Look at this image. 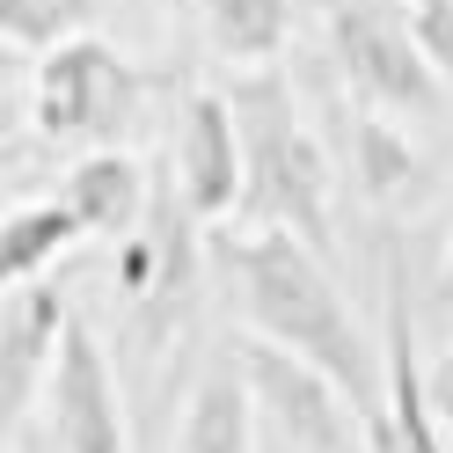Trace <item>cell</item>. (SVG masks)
Listing matches in <instances>:
<instances>
[{"label": "cell", "instance_id": "14", "mask_svg": "<svg viewBox=\"0 0 453 453\" xmlns=\"http://www.w3.org/2000/svg\"><path fill=\"white\" fill-rule=\"evenodd\" d=\"M73 242H88V226H81V212L66 205V197L15 205L8 226H0V278H8V286H30V278H44Z\"/></svg>", "mask_w": 453, "mask_h": 453}, {"label": "cell", "instance_id": "6", "mask_svg": "<svg viewBox=\"0 0 453 453\" xmlns=\"http://www.w3.org/2000/svg\"><path fill=\"white\" fill-rule=\"evenodd\" d=\"M190 226H205L190 212L183 183H161L154 190V212L132 242H118V300L132 307V322L161 336L176 322V307L190 300V271H197V249H190Z\"/></svg>", "mask_w": 453, "mask_h": 453}, {"label": "cell", "instance_id": "1", "mask_svg": "<svg viewBox=\"0 0 453 453\" xmlns=\"http://www.w3.org/2000/svg\"><path fill=\"white\" fill-rule=\"evenodd\" d=\"M219 271H226V286H234L249 329L271 336V344H286V351H300V358H315L322 373L351 395L358 424L373 432L380 410H388V351L373 358V344H365L351 300L336 293L322 249H307L286 226H257V234H242V242L234 234L219 242Z\"/></svg>", "mask_w": 453, "mask_h": 453}, {"label": "cell", "instance_id": "20", "mask_svg": "<svg viewBox=\"0 0 453 453\" xmlns=\"http://www.w3.org/2000/svg\"><path fill=\"white\" fill-rule=\"evenodd\" d=\"M446 300H453V257H446Z\"/></svg>", "mask_w": 453, "mask_h": 453}, {"label": "cell", "instance_id": "5", "mask_svg": "<svg viewBox=\"0 0 453 453\" xmlns=\"http://www.w3.org/2000/svg\"><path fill=\"white\" fill-rule=\"evenodd\" d=\"M242 365H249V388H257V417L271 439H286L300 453H358V410L351 395L336 388L315 358H300L286 344H271V336H257V344H242Z\"/></svg>", "mask_w": 453, "mask_h": 453}, {"label": "cell", "instance_id": "9", "mask_svg": "<svg viewBox=\"0 0 453 453\" xmlns=\"http://www.w3.org/2000/svg\"><path fill=\"white\" fill-rule=\"evenodd\" d=\"M365 453H446V424L432 403V373L417 365V329H410V278L403 257L388 249V410L365 432Z\"/></svg>", "mask_w": 453, "mask_h": 453}, {"label": "cell", "instance_id": "3", "mask_svg": "<svg viewBox=\"0 0 453 453\" xmlns=\"http://www.w3.org/2000/svg\"><path fill=\"white\" fill-rule=\"evenodd\" d=\"M154 73L125 59L110 37L73 30L51 51H37V132L51 147H73V154H96V147H118L125 125L139 118Z\"/></svg>", "mask_w": 453, "mask_h": 453}, {"label": "cell", "instance_id": "12", "mask_svg": "<svg viewBox=\"0 0 453 453\" xmlns=\"http://www.w3.org/2000/svg\"><path fill=\"white\" fill-rule=\"evenodd\" d=\"M264 417H257V388H249L242 351L212 358L190 388L183 410V453H264Z\"/></svg>", "mask_w": 453, "mask_h": 453}, {"label": "cell", "instance_id": "19", "mask_svg": "<svg viewBox=\"0 0 453 453\" xmlns=\"http://www.w3.org/2000/svg\"><path fill=\"white\" fill-rule=\"evenodd\" d=\"M264 453H300V446H286V439H271V432H264Z\"/></svg>", "mask_w": 453, "mask_h": 453}, {"label": "cell", "instance_id": "8", "mask_svg": "<svg viewBox=\"0 0 453 453\" xmlns=\"http://www.w3.org/2000/svg\"><path fill=\"white\" fill-rule=\"evenodd\" d=\"M242 118H234V96L226 88H190L183 96V118H176V183L190 197L197 219H234L242 205Z\"/></svg>", "mask_w": 453, "mask_h": 453}, {"label": "cell", "instance_id": "16", "mask_svg": "<svg viewBox=\"0 0 453 453\" xmlns=\"http://www.w3.org/2000/svg\"><path fill=\"white\" fill-rule=\"evenodd\" d=\"M88 15H96L88 0H0V37H8L15 59H30V51H51L59 37H73Z\"/></svg>", "mask_w": 453, "mask_h": 453}, {"label": "cell", "instance_id": "15", "mask_svg": "<svg viewBox=\"0 0 453 453\" xmlns=\"http://www.w3.org/2000/svg\"><path fill=\"white\" fill-rule=\"evenodd\" d=\"M351 168H358V190L373 197V205H388V197H403L417 190V154H410V139L395 132L373 103H358V118H351Z\"/></svg>", "mask_w": 453, "mask_h": 453}, {"label": "cell", "instance_id": "7", "mask_svg": "<svg viewBox=\"0 0 453 453\" xmlns=\"http://www.w3.org/2000/svg\"><path fill=\"white\" fill-rule=\"evenodd\" d=\"M44 403H51V439H59V453H132L103 336L81 315L59 336V365H51V380H44Z\"/></svg>", "mask_w": 453, "mask_h": 453}, {"label": "cell", "instance_id": "18", "mask_svg": "<svg viewBox=\"0 0 453 453\" xmlns=\"http://www.w3.org/2000/svg\"><path fill=\"white\" fill-rule=\"evenodd\" d=\"M432 403H439V424H446V439H453V351L439 358V373H432Z\"/></svg>", "mask_w": 453, "mask_h": 453}, {"label": "cell", "instance_id": "4", "mask_svg": "<svg viewBox=\"0 0 453 453\" xmlns=\"http://www.w3.org/2000/svg\"><path fill=\"white\" fill-rule=\"evenodd\" d=\"M322 30H329V59L358 103L395 110V118H432L446 103V81L432 66V51L417 44L410 8H395V0H322Z\"/></svg>", "mask_w": 453, "mask_h": 453}, {"label": "cell", "instance_id": "17", "mask_svg": "<svg viewBox=\"0 0 453 453\" xmlns=\"http://www.w3.org/2000/svg\"><path fill=\"white\" fill-rule=\"evenodd\" d=\"M403 8H410V30H417V44L432 51L439 81L453 88V0H403Z\"/></svg>", "mask_w": 453, "mask_h": 453}, {"label": "cell", "instance_id": "13", "mask_svg": "<svg viewBox=\"0 0 453 453\" xmlns=\"http://www.w3.org/2000/svg\"><path fill=\"white\" fill-rule=\"evenodd\" d=\"M197 22L234 66H278L293 44V0H197Z\"/></svg>", "mask_w": 453, "mask_h": 453}, {"label": "cell", "instance_id": "10", "mask_svg": "<svg viewBox=\"0 0 453 453\" xmlns=\"http://www.w3.org/2000/svg\"><path fill=\"white\" fill-rule=\"evenodd\" d=\"M66 322H73V307L59 293V278L8 286V322H0V410L8 417H22L30 395H37V380H51Z\"/></svg>", "mask_w": 453, "mask_h": 453}, {"label": "cell", "instance_id": "2", "mask_svg": "<svg viewBox=\"0 0 453 453\" xmlns=\"http://www.w3.org/2000/svg\"><path fill=\"white\" fill-rule=\"evenodd\" d=\"M234 118H242V205L234 226L257 234V226H286L307 249H336V219H329V154L315 147V132L300 125V103H293V81L278 66H249L234 88Z\"/></svg>", "mask_w": 453, "mask_h": 453}, {"label": "cell", "instance_id": "11", "mask_svg": "<svg viewBox=\"0 0 453 453\" xmlns=\"http://www.w3.org/2000/svg\"><path fill=\"white\" fill-rule=\"evenodd\" d=\"M59 197L81 212L88 242H132L139 226H147V212H154V183H147V168H139L125 147H96V154H81V161L66 168Z\"/></svg>", "mask_w": 453, "mask_h": 453}]
</instances>
